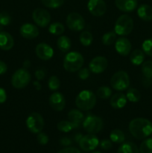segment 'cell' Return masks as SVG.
I'll use <instances>...</instances> for the list:
<instances>
[{"instance_id": "cell-36", "label": "cell", "mask_w": 152, "mask_h": 153, "mask_svg": "<svg viewBox=\"0 0 152 153\" xmlns=\"http://www.w3.org/2000/svg\"><path fill=\"white\" fill-rule=\"evenodd\" d=\"M60 79L57 77L56 76H52L49 78V82H48V85L51 91H56L60 88Z\"/></svg>"}, {"instance_id": "cell-1", "label": "cell", "mask_w": 152, "mask_h": 153, "mask_svg": "<svg viewBox=\"0 0 152 153\" xmlns=\"http://www.w3.org/2000/svg\"><path fill=\"white\" fill-rule=\"evenodd\" d=\"M129 130L135 138L142 140L152 134V123L145 118H135L130 122Z\"/></svg>"}, {"instance_id": "cell-29", "label": "cell", "mask_w": 152, "mask_h": 153, "mask_svg": "<svg viewBox=\"0 0 152 153\" xmlns=\"http://www.w3.org/2000/svg\"><path fill=\"white\" fill-rule=\"evenodd\" d=\"M142 73L145 78L151 79L152 78V61H146L142 64Z\"/></svg>"}, {"instance_id": "cell-27", "label": "cell", "mask_w": 152, "mask_h": 153, "mask_svg": "<svg viewBox=\"0 0 152 153\" xmlns=\"http://www.w3.org/2000/svg\"><path fill=\"white\" fill-rule=\"evenodd\" d=\"M65 31L64 25L58 22H53L49 25V31L54 35H61Z\"/></svg>"}, {"instance_id": "cell-15", "label": "cell", "mask_w": 152, "mask_h": 153, "mask_svg": "<svg viewBox=\"0 0 152 153\" xmlns=\"http://www.w3.org/2000/svg\"><path fill=\"white\" fill-rule=\"evenodd\" d=\"M36 54L37 57L43 61L50 60L53 57L54 50L49 44L45 43H40L36 46Z\"/></svg>"}, {"instance_id": "cell-14", "label": "cell", "mask_w": 152, "mask_h": 153, "mask_svg": "<svg viewBox=\"0 0 152 153\" xmlns=\"http://www.w3.org/2000/svg\"><path fill=\"white\" fill-rule=\"evenodd\" d=\"M49 105L53 110L56 111H61L66 105V100L61 93L55 92L49 97Z\"/></svg>"}, {"instance_id": "cell-25", "label": "cell", "mask_w": 152, "mask_h": 153, "mask_svg": "<svg viewBox=\"0 0 152 153\" xmlns=\"http://www.w3.org/2000/svg\"><path fill=\"white\" fill-rule=\"evenodd\" d=\"M57 45L61 52H67L71 48V40L66 36H61L58 39Z\"/></svg>"}, {"instance_id": "cell-2", "label": "cell", "mask_w": 152, "mask_h": 153, "mask_svg": "<svg viewBox=\"0 0 152 153\" xmlns=\"http://www.w3.org/2000/svg\"><path fill=\"white\" fill-rule=\"evenodd\" d=\"M75 104L80 110L89 111L93 108L96 104V97L92 91L84 90L77 94Z\"/></svg>"}, {"instance_id": "cell-9", "label": "cell", "mask_w": 152, "mask_h": 153, "mask_svg": "<svg viewBox=\"0 0 152 153\" xmlns=\"http://www.w3.org/2000/svg\"><path fill=\"white\" fill-rule=\"evenodd\" d=\"M66 22L68 28L72 31H79L84 28V19L81 15L76 12H72L68 14Z\"/></svg>"}, {"instance_id": "cell-17", "label": "cell", "mask_w": 152, "mask_h": 153, "mask_svg": "<svg viewBox=\"0 0 152 153\" xmlns=\"http://www.w3.org/2000/svg\"><path fill=\"white\" fill-rule=\"evenodd\" d=\"M115 48L119 55L127 56L131 51V43L128 39L125 37H120L116 41Z\"/></svg>"}, {"instance_id": "cell-24", "label": "cell", "mask_w": 152, "mask_h": 153, "mask_svg": "<svg viewBox=\"0 0 152 153\" xmlns=\"http://www.w3.org/2000/svg\"><path fill=\"white\" fill-rule=\"evenodd\" d=\"M117 153H140L139 149L135 143L132 142H125L119 146Z\"/></svg>"}, {"instance_id": "cell-45", "label": "cell", "mask_w": 152, "mask_h": 153, "mask_svg": "<svg viewBox=\"0 0 152 153\" xmlns=\"http://www.w3.org/2000/svg\"><path fill=\"white\" fill-rule=\"evenodd\" d=\"M6 100H7V95L5 91L3 88H0V103L5 102Z\"/></svg>"}, {"instance_id": "cell-23", "label": "cell", "mask_w": 152, "mask_h": 153, "mask_svg": "<svg viewBox=\"0 0 152 153\" xmlns=\"http://www.w3.org/2000/svg\"><path fill=\"white\" fill-rule=\"evenodd\" d=\"M145 60L144 52L140 49H135L130 55V61L134 65L139 66L143 63Z\"/></svg>"}, {"instance_id": "cell-19", "label": "cell", "mask_w": 152, "mask_h": 153, "mask_svg": "<svg viewBox=\"0 0 152 153\" xmlns=\"http://www.w3.org/2000/svg\"><path fill=\"white\" fill-rule=\"evenodd\" d=\"M14 45V40L11 34L6 31L0 32V49L1 50L7 51L13 48Z\"/></svg>"}, {"instance_id": "cell-16", "label": "cell", "mask_w": 152, "mask_h": 153, "mask_svg": "<svg viewBox=\"0 0 152 153\" xmlns=\"http://www.w3.org/2000/svg\"><path fill=\"white\" fill-rule=\"evenodd\" d=\"M20 34L24 38L31 40L34 39L39 35V28L36 25L31 23H25L20 27L19 30Z\"/></svg>"}, {"instance_id": "cell-7", "label": "cell", "mask_w": 152, "mask_h": 153, "mask_svg": "<svg viewBox=\"0 0 152 153\" xmlns=\"http://www.w3.org/2000/svg\"><path fill=\"white\" fill-rule=\"evenodd\" d=\"M104 123L102 119L95 115H89L83 121V128L89 134H97L102 129Z\"/></svg>"}, {"instance_id": "cell-48", "label": "cell", "mask_w": 152, "mask_h": 153, "mask_svg": "<svg viewBox=\"0 0 152 153\" xmlns=\"http://www.w3.org/2000/svg\"><path fill=\"white\" fill-rule=\"evenodd\" d=\"M33 85H34V86L35 87L36 89L37 90V91H40L41 90V85H40V83L39 82H37V81H35V82H33Z\"/></svg>"}, {"instance_id": "cell-49", "label": "cell", "mask_w": 152, "mask_h": 153, "mask_svg": "<svg viewBox=\"0 0 152 153\" xmlns=\"http://www.w3.org/2000/svg\"><path fill=\"white\" fill-rule=\"evenodd\" d=\"M30 67H31V61H28V60H26L23 64V68L27 70V69L29 68Z\"/></svg>"}, {"instance_id": "cell-5", "label": "cell", "mask_w": 152, "mask_h": 153, "mask_svg": "<svg viewBox=\"0 0 152 153\" xmlns=\"http://www.w3.org/2000/svg\"><path fill=\"white\" fill-rule=\"evenodd\" d=\"M31 80V76L26 69L21 68L16 70L11 78V84L16 89H22L28 86Z\"/></svg>"}, {"instance_id": "cell-43", "label": "cell", "mask_w": 152, "mask_h": 153, "mask_svg": "<svg viewBox=\"0 0 152 153\" xmlns=\"http://www.w3.org/2000/svg\"><path fill=\"white\" fill-rule=\"evenodd\" d=\"M45 76H46V72L43 70H37L35 72V77L37 78V80H43L45 78Z\"/></svg>"}, {"instance_id": "cell-35", "label": "cell", "mask_w": 152, "mask_h": 153, "mask_svg": "<svg viewBox=\"0 0 152 153\" xmlns=\"http://www.w3.org/2000/svg\"><path fill=\"white\" fill-rule=\"evenodd\" d=\"M41 1L46 7L49 8H58L63 4L64 0H41Z\"/></svg>"}, {"instance_id": "cell-8", "label": "cell", "mask_w": 152, "mask_h": 153, "mask_svg": "<svg viewBox=\"0 0 152 153\" xmlns=\"http://www.w3.org/2000/svg\"><path fill=\"white\" fill-rule=\"evenodd\" d=\"M26 126L31 132L38 134L43 129L44 120L39 113L33 112L27 117Z\"/></svg>"}, {"instance_id": "cell-42", "label": "cell", "mask_w": 152, "mask_h": 153, "mask_svg": "<svg viewBox=\"0 0 152 153\" xmlns=\"http://www.w3.org/2000/svg\"><path fill=\"white\" fill-rule=\"evenodd\" d=\"M58 153H80V152L75 147H67L61 149Z\"/></svg>"}, {"instance_id": "cell-41", "label": "cell", "mask_w": 152, "mask_h": 153, "mask_svg": "<svg viewBox=\"0 0 152 153\" xmlns=\"http://www.w3.org/2000/svg\"><path fill=\"white\" fill-rule=\"evenodd\" d=\"M100 146H101V149H104V150H110L113 146V144H112V141L110 140L104 139L101 141Z\"/></svg>"}, {"instance_id": "cell-30", "label": "cell", "mask_w": 152, "mask_h": 153, "mask_svg": "<svg viewBox=\"0 0 152 153\" xmlns=\"http://www.w3.org/2000/svg\"><path fill=\"white\" fill-rule=\"evenodd\" d=\"M79 40H80V43H81L83 46H89V45H91V43H92L93 37H92V34H91L89 31H83V32L80 34Z\"/></svg>"}, {"instance_id": "cell-3", "label": "cell", "mask_w": 152, "mask_h": 153, "mask_svg": "<svg viewBox=\"0 0 152 153\" xmlns=\"http://www.w3.org/2000/svg\"><path fill=\"white\" fill-rule=\"evenodd\" d=\"M83 62V57L80 53L77 52H69L64 58L63 67L67 72L75 73L81 68Z\"/></svg>"}, {"instance_id": "cell-32", "label": "cell", "mask_w": 152, "mask_h": 153, "mask_svg": "<svg viewBox=\"0 0 152 153\" xmlns=\"http://www.w3.org/2000/svg\"><path fill=\"white\" fill-rule=\"evenodd\" d=\"M116 39V33L115 31H109L105 33L102 37V43L106 46H110Z\"/></svg>"}, {"instance_id": "cell-11", "label": "cell", "mask_w": 152, "mask_h": 153, "mask_svg": "<svg viewBox=\"0 0 152 153\" xmlns=\"http://www.w3.org/2000/svg\"><path fill=\"white\" fill-rule=\"evenodd\" d=\"M99 144L98 138L92 134H89L82 137L79 141V146L82 150L85 152L94 150Z\"/></svg>"}, {"instance_id": "cell-40", "label": "cell", "mask_w": 152, "mask_h": 153, "mask_svg": "<svg viewBox=\"0 0 152 153\" xmlns=\"http://www.w3.org/2000/svg\"><path fill=\"white\" fill-rule=\"evenodd\" d=\"M89 76V70L87 68H80L78 70V77L81 80H86Z\"/></svg>"}, {"instance_id": "cell-37", "label": "cell", "mask_w": 152, "mask_h": 153, "mask_svg": "<svg viewBox=\"0 0 152 153\" xmlns=\"http://www.w3.org/2000/svg\"><path fill=\"white\" fill-rule=\"evenodd\" d=\"M142 51L148 56L152 57V38L147 39L142 43Z\"/></svg>"}, {"instance_id": "cell-10", "label": "cell", "mask_w": 152, "mask_h": 153, "mask_svg": "<svg viewBox=\"0 0 152 153\" xmlns=\"http://www.w3.org/2000/svg\"><path fill=\"white\" fill-rule=\"evenodd\" d=\"M32 19L38 26L45 28L51 22V15L43 8H36L32 13Z\"/></svg>"}, {"instance_id": "cell-47", "label": "cell", "mask_w": 152, "mask_h": 153, "mask_svg": "<svg viewBox=\"0 0 152 153\" xmlns=\"http://www.w3.org/2000/svg\"><path fill=\"white\" fill-rule=\"evenodd\" d=\"M82 134H80V133H77V134H76L74 136V140L75 141L77 142V143H79V141L80 140V139L82 138Z\"/></svg>"}, {"instance_id": "cell-26", "label": "cell", "mask_w": 152, "mask_h": 153, "mask_svg": "<svg viewBox=\"0 0 152 153\" xmlns=\"http://www.w3.org/2000/svg\"><path fill=\"white\" fill-rule=\"evenodd\" d=\"M110 140L113 143H122L125 141V134L120 129H114L110 132Z\"/></svg>"}, {"instance_id": "cell-6", "label": "cell", "mask_w": 152, "mask_h": 153, "mask_svg": "<svg viewBox=\"0 0 152 153\" xmlns=\"http://www.w3.org/2000/svg\"><path fill=\"white\" fill-rule=\"evenodd\" d=\"M110 85L116 91H125L130 85V79L128 73L125 71L115 73L110 79Z\"/></svg>"}, {"instance_id": "cell-13", "label": "cell", "mask_w": 152, "mask_h": 153, "mask_svg": "<svg viewBox=\"0 0 152 153\" xmlns=\"http://www.w3.org/2000/svg\"><path fill=\"white\" fill-rule=\"evenodd\" d=\"M107 65H108V61L107 58L103 56H97L92 58V61L89 62V70L92 73L99 74L103 73L107 69Z\"/></svg>"}, {"instance_id": "cell-38", "label": "cell", "mask_w": 152, "mask_h": 153, "mask_svg": "<svg viewBox=\"0 0 152 153\" xmlns=\"http://www.w3.org/2000/svg\"><path fill=\"white\" fill-rule=\"evenodd\" d=\"M10 21H11V17L8 13L5 11L0 13V25H7L10 24Z\"/></svg>"}, {"instance_id": "cell-34", "label": "cell", "mask_w": 152, "mask_h": 153, "mask_svg": "<svg viewBox=\"0 0 152 153\" xmlns=\"http://www.w3.org/2000/svg\"><path fill=\"white\" fill-rule=\"evenodd\" d=\"M140 153H152V138H148L142 142L139 147Z\"/></svg>"}, {"instance_id": "cell-18", "label": "cell", "mask_w": 152, "mask_h": 153, "mask_svg": "<svg viewBox=\"0 0 152 153\" xmlns=\"http://www.w3.org/2000/svg\"><path fill=\"white\" fill-rule=\"evenodd\" d=\"M116 6L123 12H132L137 8V0H116Z\"/></svg>"}, {"instance_id": "cell-12", "label": "cell", "mask_w": 152, "mask_h": 153, "mask_svg": "<svg viewBox=\"0 0 152 153\" xmlns=\"http://www.w3.org/2000/svg\"><path fill=\"white\" fill-rule=\"evenodd\" d=\"M87 8L93 16H101L106 13L107 5L104 0H89Z\"/></svg>"}, {"instance_id": "cell-33", "label": "cell", "mask_w": 152, "mask_h": 153, "mask_svg": "<svg viewBox=\"0 0 152 153\" xmlns=\"http://www.w3.org/2000/svg\"><path fill=\"white\" fill-rule=\"evenodd\" d=\"M58 127V129L60 131H62V132H69V131H72V130L74 128L72 124L71 123V122L69 120H62L61 122H59L57 125Z\"/></svg>"}, {"instance_id": "cell-44", "label": "cell", "mask_w": 152, "mask_h": 153, "mask_svg": "<svg viewBox=\"0 0 152 153\" xmlns=\"http://www.w3.org/2000/svg\"><path fill=\"white\" fill-rule=\"evenodd\" d=\"M60 143H61V144L62 145V146H68L72 143V140L71 139L69 138V137H63L60 140Z\"/></svg>"}, {"instance_id": "cell-22", "label": "cell", "mask_w": 152, "mask_h": 153, "mask_svg": "<svg viewBox=\"0 0 152 153\" xmlns=\"http://www.w3.org/2000/svg\"><path fill=\"white\" fill-rule=\"evenodd\" d=\"M139 17L144 21H151L152 19V7L148 4H142L137 10Z\"/></svg>"}, {"instance_id": "cell-4", "label": "cell", "mask_w": 152, "mask_h": 153, "mask_svg": "<svg viewBox=\"0 0 152 153\" xmlns=\"http://www.w3.org/2000/svg\"><path fill=\"white\" fill-rule=\"evenodd\" d=\"M134 28V20L130 16L123 14L119 16L116 21L114 30L116 34L120 36H127L131 33Z\"/></svg>"}, {"instance_id": "cell-46", "label": "cell", "mask_w": 152, "mask_h": 153, "mask_svg": "<svg viewBox=\"0 0 152 153\" xmlns=\"http://www.w3.org/2000/svg\"><path fill=\"white\" fill-rule=\"evenodd\" d=\"M7 67L5 63L2 61H0V75H3L7 72Z\"/></svg>"}, {"instance_id": "cell-28", "label": "cell", "mask_w": 152, "mask_h": 153, "mask_svg": "<svg viewBox=\"0 0 152 153\" xmlns=\"http://www.w3.org/2000/svg\"><path fill=\"white\" fill-rule=\"evenodd\" d=\"M127 100L131 102H137L141 99V94L138 90L135 88H130L126 94Z\"/></svg>"}, {"instance_id": "cell-20", "label": "cell", "mask_w": 152, "mask_h": 153, "mask_svg": "<svg viewBox=\"0 0 152 153\" xmlns=\"http://www.w3.org/2000/svg\"><path fill=\"white\" fill-rule=\"evenodd\" d=\"M127 97L122 93H116L110 98V104L113 108L120 109L125 107L127 104Z\"/></svg>"}, {"instance_id": "cell-21", "label": "cell", "mask_w": 152, "mask_h": 153, "mask_svg": "<svg viewBox=\"0 0 152 153\" xmlns=\"http://www.w3.org/2000/svg\"><path fill=\"white\" fill-rule=\"evenodd\" d=\"M83 114L80 111L77 109H72L68 113L69 121L71 122L74 128H78L81 123L83 121Z\"/></svg>"}, {"instance_id": "cell-39", "label": "cell", "mask_w": 152, "mask_h": 153, "mask_svg": "<svg viewBox=\"0 0 152 153\" xmlns=\"http://www.w3.org/2000/svg\"><path fill=\"white\" fill-rule=\"evenodd\" d=\"M37 142L39 143V144L46 145L47 144L48 142H49V137H48L47 134H45V133L40 132L37 134Z\"/></svg>"}, {"instance_id": "cell-50", "label": "cell", "mask_w": 152, "mask_h": 153, "mask_svg": "<svg viewBox=\"0 0 152 153\" xmlns=\"http://www.w3.org/2000/svg\"><path fill=\"white\" fill-rule=\"evenodd\" d=\"M92 153H101V152H92Z\"/></svg>"}, {"instance_id": "cell-31", "label": "cell", "mask_w": 152, "mask_h": 153, "mask_svg": "<svg viewBox=\"0 0 152 153\" xmlns=\"http://www.w3.org/2000/svg\"><path fill=\"white\" fill-rule=\"evenodd\" d=\"M96 94L100 99L106 100V99H108L111 97L112 90L109 87L102 86L97 90Z\"/></svg>"}]
</instances>
